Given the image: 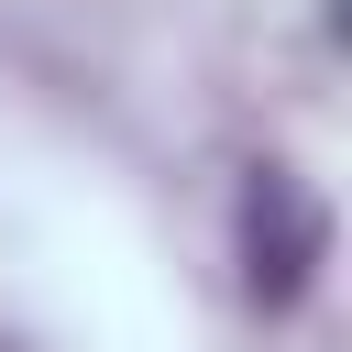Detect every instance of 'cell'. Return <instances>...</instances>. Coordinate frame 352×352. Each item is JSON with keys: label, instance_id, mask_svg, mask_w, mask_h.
<instances>
[{"label": "cell", "instance_id": "cell-1", "mask_svg": "<svg viewBox=\"0 0 352 352\" xmlns=\"http://www.w3.org/2000/svg\"><path fill=\"white\" fill-rule=\"evenodd\" d=\"M308 264H319V209L297 198L286 165H253L242 176V275H253V297L286 308L308 286Z\"/></svg>", "mask_w": 352, "mask_h": 352}]
</instances>
